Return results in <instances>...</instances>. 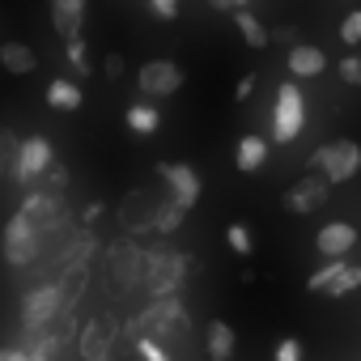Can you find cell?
Listing matches in <instances>:
<instances>
[{
    "label": "cell",
    "instance_id": "cell-34",
    "mask_svg": "<svg viewBox=\"0 0 361 361\" xmlns=\"http://www.w3.org/2000/svg\"><path fill=\"white\" fill-rule=\"evenodd\" d=\"M123 68H128V60H123V56H119V51H111V56H106V60H102V73H106V77H111V81H119V77H123Z\"/></svg>",
    "mask_w": 361,
    "mask_h": 361
},
{
    "label": "cell",
    "instance_id": "cell-24",
    "mask_svg": "<svg viewBox=\"0 0 361 361\" xmlns=\"http://www.w3.org/2000/svg\"><path fill=\"white\" fill-rule=\"evenodd\" d=\"M47 102H51L56 111H77V106H81V85L68 81V77H56V81L47 85Z\"/></svg>",
    "mask_w": 361,
    "mask_h": 361
},
{
    "label": "cell",
    "instance_id": "cell-25",
    "mask_svg": "<svg viewBox=\"0 0 361 361\" xmlns=\"http://www.w3.org/2000/svg\"><path fill=\"white\" fill-rule=\"evenodd\" d=\"M18 149H22V136L9 123H0V178L18 170Z\"/></svg>",
    "mask_w": 361,
    "mask_h": 361
},
{
    "label": "cell",
    "instance_id": "cell-30",
    "mask_svg": "<svg viewBox=\"0 0 361 361\" xmlns=\"http://www.w3.org/2000/svg\"><path fill=\"white\" fill-rule=\"evenodd\" d=\"M68 64H73L77 77H90V56H85V43H81V39L68 43Z\"/></svg>",
    "mask_w": 361,
    "mask_h": 361
},
{
    "label": "cell",
    "instance_id": "cell-10",
    "mask_svg": "<svg viewBox=\"0 0 361 361\" xmlns=\"http://www.w3.org/2000/svg\"><path fill=\"white\" fill-rule=\"evenodd\" d=\"M157 178L170 188V200L183 213H192V204L200 200V174L188 161H157Z\"/></svg>",
    "mask_w": 361,
    "mask_h": 361
},
{
    "label": "cell",
    "instance_id": "cell-32",
    "mask_svg": "<svg viewBox=\"0 0 361 361\" xmlns=\"http://www.w3.org/2000/svg\"><path fill=\"white\" fill-rule=\"evenodd\" d=\"M340 81H348V85L361 90V56H344L340 60Z\"/></svg>",
    "mask_w": 361,
    "mask_h": 361
},
{
    "label": "cell",
    "instance_id": "cell-22",
    "mask_svg": "<svg viewBox=\"0 0 361 361\" xmlns=\"http://www.w3.org/2000/svg\"><path fill=\"white\" fill-rule=\"evenodd\" d=\"M123 119H128V128H132L136 136H153V132L161 128V115H157V106H153V102H132Z\"/></svg>",
    "mask_w": 361,
    "mask_h": 361
},
{
    "label": "cell",
    "instance_id": "cell-16",
    "mask_svg": "<svg viewBox=\"0 0 361 361\" xmlns=\"http://www.w3.org/2000/svg\"><path fill=\"white\" fill-rule=\"evenodd\" d=\"M51 26H56V35H64V43H77L81 26H85V0H56Z\"/></svg>",
    "mask_w": 361,
    "mask_h": 361
},
{
    "label": "cell",
    "instance_id": "cell-23",
    "mask_svg": "<svg viewBox=\"0 0 361 361\" xmlns=\"http://www.w3.org/2000/svg\"><path fill=\"white\" fill-rule=\"evenodd\" d=\"M234 22H238V35L247 39V47H255V51H264V47H272V35H268V26L255 18V13H234Z\"/></svg>",
    "mask_w": 361,
    "mask_h": 361
},
{
    "label": "cell",
    "instance_id": "cell-26",
    "mask_svg": "<svg viewBox=\"0 0 361 361\" xmlns=\"http://www.w3.org/2000/svg\"><path fill=\"white\" fill-rule=\"evenodd\" d=\"M183 221H188V213H183V209H178L174 200H161V204H157V217H153V234H161V238H166V234H174Z\"/></svg>",
    "mask_w": 361,
    "mask_h": 361
},
{
    "label": "cell",
    "instance_id": "cell-17",
    "mask_svg": "<svg viewBox=\"0 0 361 361\" xmlns=\"http://www.w3.org/2000/svg\"><path fill=\"white\" fill-rule=\"evenodd\" d=\"M314 247H319L327 259H340V255H348V251L357 247V230H353L348 221H331V226H323V230H319Z\"/></svg>",
    "mask_w": 361,
    "mask_h": 361
},
{
    "label": "cell",
    "instance_id": "cell-12",
    "mask_svg": "<svg viewBox=\"0 0 361 361\" xmlns=\"http://www.w3.org/2000/svg\"><path fill=\"white\" fill-rule=\"evenodd\" d=\"M157 196L153 192H145V188H136V192H128L123 196V204H119V226H123V234H153V217H157Z\"/></svg>",
    "mask_w": 361,
    "mask_h": 361
},
{
    "label": "cell",
    "instance_id": "cell-9",
    "mask_svg": "<svg viewBox=\"0 0 361 361\" xmlns=\"http://www.w3.org/2000/svg\"><path fill=\"white\" fill-rule=\"evenodd\" d=\"M183 81H188V73L178 68L174 60H149V64L136 73L140 98H170V94L183 90Z\"/></svg>",
    "mask_w": 361,
    "mask_h": 361
},
{
    "label": "cell",
    "instance_id": "cell-33",
    "mask_svg": "<svg viewBox=\"0 0 361 361\" xmlns=\"http://www.w3.org/2000/svg\"><path fill=\"white\" fill-rule=\"evenodd\" d=\"M132 348H136V353H140L145 361H170V353H166V348H161L157 340H136Z\"/></svg>",
    "mask_w": 361,
    "mask_h": 361
},
{
    "label": "cell",
    "instance_id": "cell-5",
    "mask_svg": "<svg viewBox=\"0 0 361 361\" xmlns=\"http://www.w3.org/2000/svg\"><path fill=\"white\" fill-rule=\"evenodd\" d=\"M310 170L323 174L331 188H336V183H348V178L361 170V145H357V140H327V145L314 149Z\"/></svg>",
    "mask_w": 361,
    "mask_h": 361
},
{
    "label": "cell",
    "instance_id": "cell-27",
    "mask_svg": "<svg viewBox=\"0 0 361 361\" xmlns=\"http://www.w3.org/2000/svg\"><path fill=\"white\" fill-rule=\"evenodd\" d=\"M64 188H68V166L64 161H51L47 170H43V178L30 188V192H47V196H64Z\"/></svg>",
    "mask_w": 361,
    "mask_h": 361
},
{
    "label": "cell",
    "instance_id": "cell-11",
    "mask_svg": "<svg viewBox=\"0 0 361 361\" xmlns=\"http://www.w3.org/2000/svg\"><path fill=\"white\" fill-rule=\"evenodd\" d=\"M327 196H331V183L323 174H314V170H306L298 183L285 192V209L293 213V217H306V213H314V209H323L327 204Z\"/></svg>",
    "mask_w": 361,
    "mask_h": 361
},
{
    "label": "cell",
    "instance_id": "cell-6",
    "mask_svg": "<svg viewBox=\"0 0 361 361\" xmlns=\"http://www.w3.org/2000/svg\"><path fill=\"white\" fill-rule=\"evenodd\" d=\"M0 251H5V259H9L13 268H30V264L43 259L47 243H43V234H39L22 213H13L9 226H5V234H0Z\"/></svg>",
    "mask_w": 361,
    "mask_h": 361
},
{
    "label": "cell",
    "instance_id": "cell-21",
    "mask_svg": "<svg viewBox=\"0 0 361 361\" xmlns=\"http://www.w3.org/2000/svg\"><path fill=\"white\" fill-rule=\"evenodd\" d=\"M323 68H327V56H323L319 47L293 43V51H289V73H293V77H319Z\"/></svg>",
    "mask_w": 361,
    "mask_h": 361
},
{
    "label": "cell",
    "instance_id": "cell-37",
    "mask_svg": "<svg viewBox=\"0 0 361 361\" xmlns=\"http://www.w3.org/2000/svg\"><path fill=\"white\" fill-rule=\"evenodd\" d=\"M0 361H30V357H26L18 344H9V348H0Z\"/></svg>",
    "mask_w": 361,
    "mask_h": 361
},
{
    "label": "cell",
    "instance_id": "cell-39",
    "mask_svg": "<svg viewBox=\"0 0 361 361\" xmlns=\"http://www.w3.org/2000/svg\"><path fill=\"white\" fill-rule=\"evenodd\" d=\"M98 213H102V200H90V204H85V213H81V221H85V226H90V221H94V217H98Z\"/></svg>",
    "mask_w": 361,
    "mask_h": 361
},
{
    "label": "cell",
    "instance_id": "cell-3",
    "mask_svg": "<svg viewBox=\"0 0 361 361\" xmlns=\"http://www.w3.org/2000/svg\"><path fill=\"white\" fill-rule=\"evenodd\" d=\"M43 238H60L73 230V209L64 196H47V192H26L22 209H18Z\"/></svg>",
    "mask_w": 361,
    "mask_h": 361
},
{
    "label": "cell",
    "instance_id": "cell-14",
    "mask_svg": "<svg viewBox=\"0 0 361 361\" xmlns=\"http://www.w3.org/2000/svg\"><path fill=\"white\" fill-rule=\"evenodd\" d=\"M51 161H56L51 140H47V136H26V140H22V149H18V170H13V178H18L22 188H35Z\"/></svg>",
    "mask_w": 361,
    "mask_h": 361
},
{
    "label": "cell",
    "instance_id": "cell-7",
    "mask_svg": "<svg viewBox=\"0 0 361 361\" xmlns=\"http://www.w3.org/2000/svg\"><path fill=\"white\" fill-rule=\"evenodd\" d=\"M302 128H306V98H302V90L293 81H285L276 90V106H272V140L289 145Z\"/></svg>",
    "mask_w": 361,
    "mask_h": 361
},
{
    "label": "cell",
    "instance_id": "cell-28",
    "mask_svg": "<svg viewBox=\"0 0 361 361\" xmlns=\"http://www.w3.org/2000/svg\"><path fill=\"white\" fill-rule=\"evenodd\" d=\"M226 243H230V251H238V255H251V230H247L243 221H234V226L226 230Z\"/></svg>",
    "mask_w": 361,
    "mask_h": 361
},
{
    "label": "cell",
    "instance_id": "cell-19",
    "mask_svg": "<svg viewBox=\"0 0 361 361\" xmlns=\"http://www.w3.org/2000/svg\"><path fill=\"white\" fill-rule=\"evenodd\" d=\"M204 348H209L213 361H234V348H238L234 327H230L226 319H213V323L204 327Z\"/></svg>",
    "mask_w": 361,
    "mask_h": 361
},
{
    "label": "cell",
    "instance_id": "cell-18",
    "mask_svg": "<svg viewBox=\"0 0 361 361\" xmlns=\"http://www.w3.org/2000/svg\"><path fill=\"white\" fill-rule=\"evenodd\" d=\"M0 68H9L13 77H26V73H39V51L9 39V43H0Z\"/></svg>",
    "mask_w": 361,
    "mask_h": 361
},
{
    "label": "cell",
    "instance_id": "cell-38",
    "mask_svg": "<svg viewBox=\"0 0 361 361\" xmlns=\"http://www.w3.org/2000/svg\"><path fill=\"white\" fill-rule=\"evenodd\" d=\"M268 35H272V43H293L298 30H293V26H281V30H268Z\"/></svg>",
    "mask_w": 361,
    "mask_h": 361
},
{
    "label": "cell",
    "instance_id": "cell-36",
    "mask_svg": "<svg viewBox=\"0 0 361 361\" xmlns=\"http://www.w3.org/2000/svg\"><path fill=\"white\" fill-rule=\"evenodd\" d=\"M251 90H255V73H247V77L238 81V102H247V98H251Z\"/></svg>",
    "mask_w": 361,
    "mask_h": 361
},
{
    "label": "cell",
    "instance_id": "cell-4",
    "mask_svg": "<svg viewBox=\"0 0 361 361\" xmlns=\"http://www.w3.org/2000/svg\"><path fill=\"white\" fill-rule=\"evenodd\" d=\"M145 281V247L136 238H119L106 247V285L111 293H132Z\"/></svg>",
    "mask_w": 361,
    "mask_h": 361
},
{
    "label": "cell",
    "instance_id": "cell-2",
    "mask_svg": "<svg viewBox=\"0 0 361 361\" xmlns=\"http://www.w3.org/2000/svg\"><path fill=\"white\" fill-rule=\"evenodd\" d=\"M192 319H188V306L178 298H166V302H149L132 323H128V340H157V336H170V331H188Z\"/></svg>",
    "mask_w": 361,
    "mask_h": 361
},
{
    "label": "cell",
    "instance_id": "cell-13",
    "mask_svg": "<svg viewBox=\"0 0 361 361\" xmlns=\"http://www.w3.org/2000/svg\"><path fill=\"white\" fill-rule=\"evenodd\" d=\"M357 285H361V268H357V264H344V259L323 264V268L306 281L310 293H327V298H344V293H353Z\"/></svg>",
    "mask_w": 361,
    "mask_h": 361
},
{
    "label": "cell",
    "instance_id": "cell-40",
    "mask_svg": "<svg viewBox=\"0 0 361 361\" xmlns=\"http://www.w3.org/2000/svg\"><path fill=\"white\" fill-rule=\"evenodd\" d=\"M106 361H115V357H106Z\"/></svg>",
    "mask_w": 361,
    "mask_h": 361
},
{
    "label": "cell",
    "instance_id": "cell-8",
    "mask_svg": "<svg viewBox=\"0 0 361 361\" xmlns=\"http://www.w3.org/2000/svg\"><path fill=\"white\" fill-rule=\"evenodd\" d=\"M64 310H68V306H64L60 289L43 281V285H35V289L22 298V331H47L51 319L64 314Z\"/></svg>",
    "mask_w": 361,
    "mask_h": 361
},
{
    "label": "cell",
    "instance_id": "cell-29",
    "mask_svg": "<svg viewBox=\"0 0 361 361\" xmlns=\"http://www.w3.org/2000/svg\"><path fill=\"white\" fill-rule=\"evenodd\" d=\"M340 43H348V47L361 43V9H353V13L340 22Z\"/></svg>",
    "mask_w": 361,
    "mask_h": 361
},
{
    "label": "cell",
    "instance_id": "cell-1",
    "mask_svg": "<svg viewBox=\"0 0 361 361\" xmlns=\"http://www.w3.org/2000/svg\"><path fill=\"white\" fill-rule=\"evenodd\" d=\"M188 268H192L188 255L166 251V247H153V251H145V281H140V289L153 302L178 298V289H183V281H188Z\"/></svg>",
    "mask_w": 361,
    "mask_h": 361
},
{
    "label": "cell",
    "instance_id": "cell-20",
    "mask_svg": "<svg viewBox=\"0 0 361 361\" xmlns=\"http://www.w3.org/2000/svg\"><path fill=\"white\" fill-rule=\"evenodd\" d=\"M234 161H238L243 174H259L264 161H268V140L264 136H243L238 149H234Z\"/></svg>",
    "mask_w": 361,
    "mask_h": 361
},
{
    "label": "cell",
    "instance_id": "cell-15",
    "mask_svg": "<svg viewBox=\"0 0 361 361\" xmlns=\"http://www.w3.org/2000/svg\"><path fill=\"white\" fill-rule=\"evenodd\" d=\"M111 348H115V314H94L81 327L77 353H81V361H106V357H115Z\"/></svg>",
    "mask_w": 361,
    "mask_h": 361
},
{
    "label": "cell",
    "instance_id": "cell-35",
    "mask_svg": "<svg viewBox=\"0 0 361 361\" xmlns=\"http://www.w3.org/2000/svg\"><path fill=\"white\" fill-rule=\"evenodd\" d=\"M153 18H166V22H174L178 18V0H153Z\"/></svg>",
    "mask_w": 361,
    "mask_h": 361
},
{
    "label": "cell",
    "instance_id": "cell-31",
    "mask_svg": "<svg viewBox=\"0 0 361 361\" xmlns=\"http://www.w3.org/2000/svg\"><path fill=\"white\" fill-rule=\"evenodd\" d=\"M272 361H302V340H293V336H285V340L276 344V353H272Z\"/></svg>",
    "mask_w": 361,
    "mask_h": 361
}]
</instances>
